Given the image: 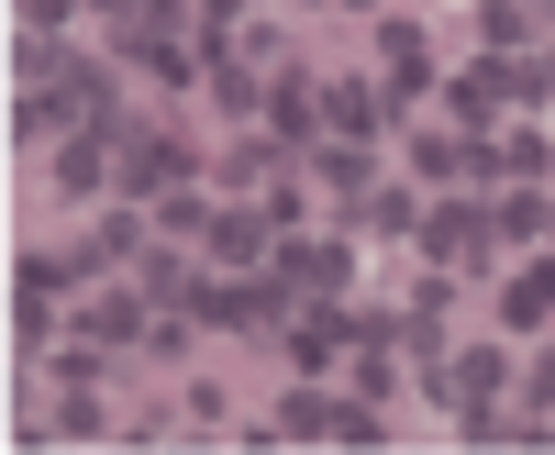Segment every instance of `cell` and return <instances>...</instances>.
Here are the masks:
<instances>
[{
    "label": "cell",
    "instance_id": "cell-7",
    "mask_svg": "<svg viewBox=\"0 0 555 455\" xmlns=\"http://www.w3.org/2000/svg\"><path fill=\"white\" fill-rule=\"evenodd\" d=\"M500 323H512V334H544V323H555V256H533L522 278L500 289Z\"/></svg>",
    "mask_w": 555,
    "mask_h": 455
},
{
    "label": "cell",
    "instance_id": "cell-1",
    "mask_svg": "<svg viewBox=\"0 0 555 455\" xmlns=\"http://www.w3.org/2000/svg\"><path fill=\"white\" fill-rule=\"evenodd\" d=\"M256 278L278 289V323H289L300 300H345V278H356V256H345V245H278V256L256 266Z\"/></svg>",
    "mask_w": 555,
    "mask_h": 455
},
{
    "label": "cell",
    "instance_id": "cell-4",
    "mask_svg": "<svg viewBox=\"0 0 555 455\" xmlns=\"http://www.w3.org/2000/svg\"><path fill=\"white\" fill-rule=\"evenodd\" d=\"M267 234H278V211H211V234H201V245H211V266H234V278H256V266L278 256Z\"/></svg>",
    "mask_w": 555,
    "mask_h": 455
},
{
    "label": "cell",
    "instance_id": "cell-5",
    "mask_svg": "<svg viewBox=\"0 0 555 455\" xmlns=\"http://www.w3.org/2000/svg\"><path fill=\"white\" fill-rule=\"evenodd\" d=\"M389 112H400V101H389V89H378V78H334V89H322V122H334V133H345V145H356V133H378Z\"/></svg>",
    "mask_w": 555,
    "mask_h": 455
},
{
    "label": "cell",
    "instance_id": "cell-19",
    "mask_svg": "<svg viewBox=\"0 0 555 455\" xmlns=\"http://www.w3.org/2000/svg\"><path fill=\"white\" fill-rule=\"evenodd\" d=\"M533 12H544V34H555V0H533Z\"/></svg>",
    "mask_w": 555,
    "mask_h": 455
},
{
    "label": "cell",
    "instance_id": "cell-3",
    "mask_svg": "<svg viewBox=\"0 0 555 455\" xmlns=\"http://www.w3.org/2000/svg\"><path fill=\"white\" fill-rule=\"evenodd\" d=\"M112 190H190V156L156 133H112Z\"/></svg>",
    "mask_w": 555,
    "mask_h": 455
},
{
    "label": "cell",
    "instance_id": "cell-11",
    "mask_svg": "<svg viewBox=\"0 0 555 455\" xmlns=\"http://www.w3.org/2000/svg\"><path fill=\"white\" fill-rule=\"evenodd\" d=\"M322 190H334V200H366V190H378V167H366L356 145H322Z\"/></svg>",
    "mask_w": 555,
    "mask_h": 455
},
{
    "label": "cell",
    "instance_id": "cell-14",
    "mask_svg": "<svg viewBox=\"0 0 555 455\" xmlns=\"http://www.w3.org/2000/svg\"><path fill=\"white\" fill-rule=\"evenodd\" d=\"M478 34H489V44H500V56H512V44H522V34H533V12H522V0H489V12H478Z\"/></svg>",
    "mask_w": 555,
    "mask_h": 455
},
{
    "label": "cell",
    "instance_id": "cell-16",
    "mask_svg": "<svg viewBox=\"0 0 555 455\" xmlns=\"http://www.w3.org/2000/svg\"><path fill=\"white\" fill-rule=\"evenodd\" d=\"M345 211H356V222H378V234H400V222H411V200H400V190H366V200H345Z\"/></svg>",
    "mask_w": 555,
    "mask_h": 455
},
{
    "label": "cell",
    "instance_id": "cell-13",
    "mask_svg": "<svg viewBox=\"0 0 555 455\" xmlns=\"http://www.w3.org/2000/svg\"><path fill=\"white\" fill-rule=\"evenodd\" d=\"M345 412H334V400H311V389H289V400H278V433H334Z\"/></svg>",
    "mask_w": 555,
    "mask_h": 455
},
{
    "label": "cell",
    "instance_id": "cell-12",
    "mask_svg": "<svg viewBox=\"0 0 555 455\" xmlns=\"http://www.w3.org/2000/svg\"><path fill=\"white\" fill-rule=\"evenodd\" d=\"M133 245H145V234H133V211H112V222H89V245H78V256H89V266H122Z\"/></svg>",
    "mask_w": 555,
    "mask_h": 455
},
{
    "label": "cell",
    "instance_id": "cell-2",
    "mask_svg": "<svg viewBox=\"0 0 555 455\" xmlns=\"http://www.w3.org/2000/svg\"><path fill=\"white\" fill-rule=\"evenodd\" d=\"M423 256L444 266V278H455V266H489V211H478V200H444V211L423 222Z\"/></svg>",
    "mask_w": 555,
    "mask_h": 455
},
{
    "label": "cell",
    "instance_id": "cell-17",
    "mask_svg": "<svg viewBox=\"0 0 555 455\" xmlns=\"http://www.w3.org/2000/svg\"><path fill=\"white\" fill-rule=\"evenodd\" d=\"M67 12H78V0H23V23H34V34H56Z\"/></svg>",
    "mask_w": 555,
    "mask_h": 455
},
{
    "label": "cell",
    "instance_id": "cell-18",
    "mask_svg": "<svg viewBox=\"0 0 555 455\" xmlns=\"http://www.w3.org/2000/svg\"><path fill=\"white\" fill-rule=\"evenodd\" d=\"M533 412L555 422V355H533Z\"/></svg>",
    "mask_w": 555,
    "mask_h": 455
},
{
    "label": "cell",
    "instance_id": "cell-15",
    "mask_svg": "<svg viewBox=\"0 0 555 455\" xmlns=\"http://www.w3.org/2000/svg\"><path fill=\"white\" fill-rule=\"evenodd\" d=\"M201 278H190V266H178V256H145V300H190Z\"/></svg>",
    "mask_w": 555,
    "mask_h": 455
},
{
    "label": "cell",
    "instance_id": "cell-6",
    "mask_svg": "<svg viewBox=\"0 0 555 455\" xmlns=\"http://www.w3.org/2000/svg\"><path fill=\"white\" fill-rule=\"evenodd\" d=\"M345 344H356V323H334L322 300H300V311H289V367H334Z\"/></svg>",
    "mask_w": 555,
    "mask_h": 455
},
{
    "label": "cell",
    "instance_id": "cell-10",
    "mask_svg": "<svg viewBox=\"0 0 555 455\" xmlns=\"http://www.w3.org/2000/svg\"><path fill=\"white\" fill-rule=\"evenodd\" d=\"M145 334V289H112V300H89V344H133Z\"/></svg>",
    "mask_w": 555,
    "mask_h": 455
},
{
    "label": "cell",
    "instance_id": "cell-9",
    "mask_svg": "<svg viewBox=\"0 0 555 455\" xmlns=\"http://www.w3.org/2000/svg\"><path fill=\"white\" fill-rule=\"evenodd\" d=\"M311 101H322V89H300V78H278V89H267V122H278V145H311V122H322Z\"/></svg>",
    "mask_w": 555,
    "mask_h": 455
},
{
    "label": "cell",
    "instance_id": "cell-8",
    "mask_svg": "<svg viewBox=\"0 0 555 455\" xmlns=\"http://www.w3.org/2000/svg\"><path fill=\"white\" fill-rule=\"evenodd\" d=\"M101 178H112V133L89 122L78 145H56V190H101Z\"/></svg>",
    "mask_w": 555,
    "mask_h": 455
}]
</instances>
